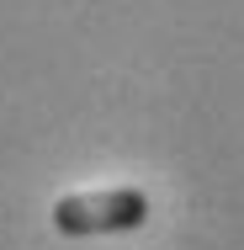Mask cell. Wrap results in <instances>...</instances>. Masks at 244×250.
<instances>
[{"instance_id": "1", "label": "cell", "mask_w": 244, "mask_h": 250, "mask_svg": "<svg viewBox=\"0 0 244 250\" xmlns=\"http://www.w3.org/2000/svg\"><path fill=\"white\" fill-rule=\"evenodd\" d=\"M53 229L69 240L85 234H133L149 224V197L138 187H106V192H69L53 202Z\"/></svg>"}]
</instances>
